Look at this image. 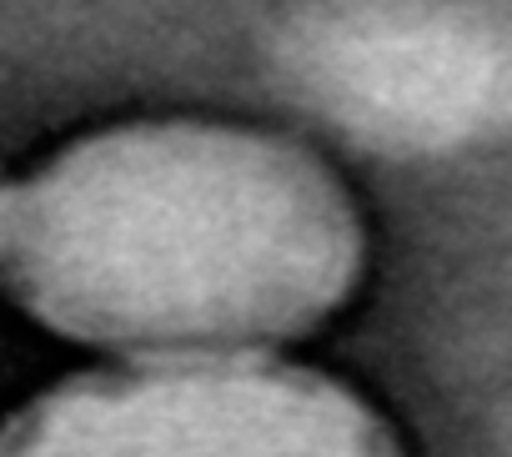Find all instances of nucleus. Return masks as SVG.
Wrapping results in <instances>:
<instances>
[{
  "mask_svg": "<svg viewBox=\"0 0 512 457\" xmlns=\"http://www.w3.org/2000/svg\"><path fill=\"white\" fill-rule=\"evenodd\" d=\"M0 457H402L387 417L272 352L71 372L0 422Z\"/></svg>",
  "mask_w": 512,
  "mask_h": 457,
  "instance_id": "2",
  "label": "nucleus"
},
{
  "mask_svg": "<svg viewBox=\"0 0 512 457\" xmlns=\"http://www.w3.org/2000/svg\"><path fill=\"white\" fill-rule=\"evenodd\" d=\"M367 272L347 181L236 121H126L0 181V287L121 357L262 352L332 322Z\"/></svg>",
  "mask_w": 512,
  "mask_h": 457,
  "instance_id": "1",
  "label": "nucleus"
}]
</instances>
